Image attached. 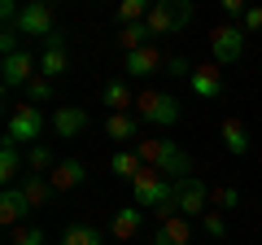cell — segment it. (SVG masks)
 <instances>
[{"label":"cell","mask_w":262,"mask_h":245,"mask_svg":"<svg viewBox=\"0 0 262 245\" xmlns=\"http://www.w3.org/2000/svg\"><path fill=\"white\" fill-rule=\"evenodd\" d=\"M245 31H262V9L249 5V13H245Z\"/></svg>","instance_id":"836d02e7"},{"label":"cell","mask_w":262,"mask_h":245,"mask_svg":"<svg viewBox=\"0 0 262 245\" xmlns=\"http://www.w3.org/2000/svg\"><path fill=\"white\" fill-rule=\"evenodd\" d=\"M61 245H105V236L96 223H70L61 232Z\"/></svg>","instance_id":"7402d4cb"},{"label":"cell","mask_w":262,"mask_h":245,"mask_svg":"<svg viewBox=\"0 0 262 245\" xmlns=\"http://www.w3.org/2000/svg\"><path fill=\"white\" fill-rule=\"evenodd\" d=\"M27 197H22L18 189H5V197H0V223L5 228H22V215H27Z\"/></svg>","instance_id":"d6986e66"},{"label":"cell","mask_w":262,"mask_h":245,"mask_svg":"<svg viewBox=\"0 0 262 245\" xmlns=\"http://www.w3.org/2000/svg\"><path fill=\"white\" fill-rule=\"evenodd\" d=\"M140 223H144V210H140V206L118 210V215H114V241H118V245H127L131 236L140 232Z\"/></svg>","instance_id":"ac0fdd59"},{"label":"cell","mask_w":262,"mask_h":245,"mask_svg":"<svg viewBox=\"0 0 262 245\" xmlns=\"http://www.w3.org/2000/svg\"><path fill=\"white\" fill-rule=\"evenodd\" d=\"M35 70H39V62L31 57V48H22V53L5 57V62H0V79H5V92H13V88H27L31 79H35Z\"/></svg>","instance_id":"ba28073f"},{"label":"cell","mask_w":262,"mask_h":245,"mask_svg":"<svg viewBox=\"0 0 262 245\" xmlns=\"http://www.w3.org/2000/svg\"><path fill=\"white\" fill-rule=\"evenodd\" d=\"M39 132H44V114H39V105H18V110L9 114V136H5V140H13V145L39 140Z\"/></svg>","instance_id":"9c48e42d"},{"label":"cell","mask_w":262,"mask_h":245,"mask_svg":"<svg viewBox=\"0 0 262 245\" xmlns=\"http://www.w3.org/2000/svg\"><path fill=\"white\" fill-rule=\"evenodd\" d=\"M131 197H136L140 210H158V219H166V215H175V179L144 167L140 175L131 179Z\"/></svg>","instance_id":"6da1fadb"},{"label":"cell","mask_w":262,"mask_h":245,"mask_svg":"<svg viewBox=\"0 0 262 245\" xmlns=\"http://www.w3.org/2000/svg\"><path fill=\"white\" fill-rule=\"evenodd\" d=\"M210 197H214V189H210L201 175H184V179H175V215H184V219H206L210 215Z\"/></svg>","instance_id":"3957f363"},{"label":"cell","mask_w":262,"mask_h":245,"mask_svg":"<svg viewBox=\"0 0 262 245\" xmlns=\"http://www.w3.org/2000/svg\"><path fill=\"white\" fill-rule=\"evenodd\" d=\"M214 206L219 210H236L241 206V193H236L232 184H223V189H214Z\"/></svg>","instance_id":"4dcf8cb0"},{"label":"cell","mask_w":262,"mask_h":245,"mask_svg":"<svg viewBox=\"0 0 262 245\" xmlns=\"http://www.w3.org/2000/svg\"><path fill=\"white\" fill-rule=\"evenodd\" d=\"M153 245H192V219L184 215H166L153 232Z\"/></svg>","instance_id":"7c38bea8"},{"label":"cell","mask_w":262,"mask_h":245,"mask_svg":"<svg viewBox=\"0 0 262 245\" xmlns=\"http://www.w3.org/2000/svg\"><path fill=\"white\" fill-rule=\"evenodd\" d=\"M9 245H44V232L39 228H13Z\"/></svg>","instance_id":"f546056e"},{"label":"cell","mask_w":262,"mask_h":245,"mask_svg":"<svg viewBox=\"0 0 262 245\" xmlns=\"http://www.w3.org/2000/svg\"><path fill=\"white\" fill-rule=\"evenodd\" d=\"M136 153L144 158V167L162 171L166 179H184V175H192V158H188V153L179 149L175 140H140V145H136Z\"/></svg>","instance_id":"7a4b0ae2"},{"label":"cell","mask_w":262,"mask_h":245,"mask_svg":"<svg viewBox=\"0 0 262 245\" xmlns=\"http://www.w3.org/2000/svg\"><path fill=\"white\" fill-rule=\"evenodd\" d=\"M110 167L118 171L122 179H136V175L144 171V158H140L136 149H118V153H114V162H110Z\"/></svg>","instance_id":"d4e9b609"},{"label":"cell","mask_w":262,"mask_h":245,"mask_svg":"<svg viewBox=\"0 0 262 245\" xmlns=\"http://www.w3.org/2000/svg\"><path fill=\"white\" fill-rule=\"evenodd\" d=\"M66 66H70V62H66V35H61V31H53V35L44 39L39 75H44V79H61V75H66Z\"/></svg>","instance_id":"8fae6325"},{"label":"cell","mask_w":262,"mask_h":245,"mask_svg":"<svg viewBox=\"0 0 262 245\" xmlns=\"http://www.w3.org/2000/svg\"><path fill=\"white\" fill-rule=\"evenodd\" d=\"M105 136L110 140H140V118L136 114H110L105 118Z\"/></svg>","instance_id":"ffe728a7"},{"label":"cell","mask_w":262,"mask_h":245,"mask_svg":"<svg viewBox=\"0 0 262 245\" xmlns=\"http://www.w3.org/2000/svg\"><path fill=\"white\" fill-rule=\"evenodd\" d=\"M210 57L214 66H232L245 57V27H232V22H219L210 31Z\"/></svg>","instance_id":"8992f818"},{"label":"cell","mask_w":262,"mask_h":245,"mask_svg":"<svg viewBox=\"0 0 262 245\" xmlns=\"http://www.w3.org/2000/svg\"><path fill=\"white\" fill-rule=\"evenodd\" d=\"M118 44H122V53H136V48L153 44V31L144 27V22H136V27H122V31H118Z\"/></svg>","instance_id":"cb8c5ba5"},{"label":"cell","mask_w":262,"mask_h":245,"mask_svg":"<svg viewBox=\"0 0 262 245\" xmlns=\"http://www.w3.org/2000/svg\"><path fill=\"white\" fill-rule=\"evenodd\" d=\"M88 127H92V118H88V110H79V105L53 110V132L61 136V140H75V136H83Z\"/></svg>","instance_id":"30bf717a"},{"label":"cell","mask_w":262,"mask_h":245,"mask_svg":"<svg viewBox=\"0 0 262 245\" xmlns=\"http://www.w3.org/2000/svg\"><path fill=\"white\" fill-rule=\"evenodd\" d=\"M101 101L110 105V114H136L131 105H136V96H131V84H122V79H110L101 92Z\"/></svg>","instance_id":"e0dca14e"},{"label":"cell","mask_w":262,"mask_h":245,"mask_svg":"<svg viewBox=\"0 0 262 245\" xmlns=\"http://www.w3.org/2000/svg\"><path fill=\"white\" fill-rule=\"evenodd\" d=\"M245 13H249L245 0H223V18H241V22H245Z\"/></svg>","instance_id":"d6a6232c"},{"label":"cell","mask_w":262,"mask_h":245,"mask_svg":"<svg viewBox=\"0 0 262 245\" xmlns=\"http://www.w3.org/2000/svg\"><path fill=\"white\" fill-rule=\"evenodd\" d=\"M18 175H22V153H18V145H13V140H5V145H0V179L13 184Z\"/></svg>","instance_id":"603a6c76"},{"label":"cell","mask_w":262,"mask_h":245,"mask_svg":"<svg viewBox=\"0 0 262 245\" xmlns=\"http://www.w3.org/2000/svg\"><path fill=\"white\" fill-rule=\"evenodd\" d=\"M192 92L196 96H206V101H219L223 96V66H214V62H206V66H196L192 70Z\"/></svg>","instance_id":"4fadbf2b"},{"label":"cell","mask_w":262,"mask_h":245,"mask_svg":"<svg viewBox=\"0 0 262 245\" xmlns=\"http://www.w3.org/2000/svg\"><path fill=\"white\" fill-rule=\"evenodd\" d=\"M166 75L170 79H192V66H188L184 57H170V62H166Z\"/></svg>","instance_id":"1f68e13d"},{"label":"cell","mask_w":262,"mask_h":245,"mask_svg":"<svg viewBox=\"0 0 262 245\" xmlns=\"http://www.w3.org/2000/svg\"><path fill=\"white\" fill-rule=\"evenodd\" d=\"M27 101H31V105H44V101H53V79L35 75V79L27 84Z\"/></svg>","instance_id":"83f0119b"},{"label":"cell","mask_w":262,"mask_h":245,"mask_svg":"<svg viewBox=\"0 0 262 245\" xmlns=\"http://www.w3.org/2000/svg\"><path fill=\"white\" fill-rule=\"evenodd\" d=\"M57 162H53V149H48V145H35V149L27 153V171L31 175H44V171H53Z\"/></svg>","instance_id":"4316f807"},{"label":"cell","mask_w":262,"mask_h":245,"mask_svg":"<svg viewBox=\"0 0 262 245\" xmlns=\"http://www.w3.org/2000/svg\"><path fill=\"white\" fill-rule=\"evenodd\" d=\"M166 62H170V57H162L158 44H144V48H136V53H127V70H131V79L153 75V70H162Z\"/></svg>","instance_id":"5bb4252c"},{"label":"cell","mask_w":262,"mask_h":245,"mask_svg":"<svg viewBox=\"0 0 262 245\" xmlns=\"http://www.w3.org/2000/svg\"><path fill=\"white\" fill-rule=\"evenodd\" d=\"M13 27L22 31V35H39V39H48L53 35V31H61L57 27V13H53V5H44V0H35V5H27V9L18 13V22H13Z\"/></svg>","instance_id":"52a82bcc"},{"label":"cell","mask_w":262,"mask_h":245,"mask_svg":"<svg viewBox=\"0 0 262 245\" xmlns=\"http://www.w3.org/2000/svg\"><path fill=\"white\" fill-rule=\"evenodd\" d=\"M22 197H27V206L31 210H44L48 206V201H53L57 197V193H53V184H48V175H27V179H22Z\"/></svg>","instance_id":"2e32d148"},{"label":"cell","mask_w":262,"mask_h":245,"mask_svg":"<svg viewBox=\"0 0 262 245\" xmlns=\"http://www.w3.org/2000/svg\"><path fill=\"white\" fill-rule=\"evenodd\" d=\"M223 145H227V153H236V158L249 153V132H245L241 118H223Z\"/></svg>","instance_id":"44dd1931"},{"label":"cell","mask_w":262,"mask_h":245,"mask_svg":"<svg viewBox=\"0 0 262 245\" xmlns=\"http://www.w3.org/2000/svg\"><path fill=\"white\" fill-rule=\"evenodd\" d=\"M188 18H192V5H188V0H158V5L149 9V18H144V27H149L153 39H158V35H175V31H184Z\"/></svg>","instance_id":"277c9868"},{"label":"cell","mask_w":262,"mask_h":245,"mask_svg":"<svg viewBox=\"0 0 262 245\" xmlns=\"http://www.w3.org/2000/svg\"><path fill=\"white\" fill-rule=\"evenodd\" d=\"M149 9H153L149 0H122V5H118V22H122V27H136V22L149 18Z\"/></svg>","instance_id":"484cf974"},{"label":"cell","mask_w":262,"mask_h":245,"mask_svg":"<svg viewBox=\"0 0 262 245\" xmlns=\"http://www.w3.org/2000/svg\"><path fill=\"white\" fill-rule=\"evenodd\" d=\"M83 179H88V171H83V162H75V158L57 162V167L48 171V184H53V193H70V189H79Z\"/></svg>","instance_id":"9a60e30c"},{"label":"cell","mask_w":262,"mask_h":245,"mask_svg":"<svg viewBox=\"0 0 262 245\" xmlns=\"http://www.w3.org/2000/svg\"><path fill=\"white\" fill-rule=\"evenodd\" d=\"M201 228H206V236H210V241H223V236H227V219L219 215V210H210V215L201 219Z\"/></svg>","instance_id":"f1b7e54d"},{"label":"cell","mask_w":262,"mask_h":245,"mask_svg":"<svg viewBox=\"0 0 262 245\" xmlns=\"http://www.w3.org/2000/svg\"><path fill=\"white\" fill-rule=\"evenodd\" d=\"M136 118L140 122H158V127H170V122H179V101L170 92H140L136 96Z\"/></svg>","instance_id":"5b68a950"}]
</instances>
